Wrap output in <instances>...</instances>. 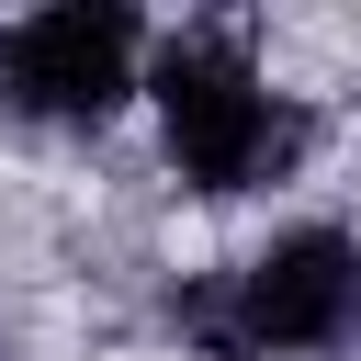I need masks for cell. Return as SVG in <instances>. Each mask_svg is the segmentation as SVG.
<instances>
[{
	"label": "cell",
	"instance_id": "6da1fadb",
	"mask_svg": "<svg viewBox=\"0 0 361 361\" xmlns=\"http://www.w3.org/2000/svg\"><path fill=\"white\" fill-rule=\"evenodd\" d=\"M169 327L203 361H316L361 338V237L350 226H282L248 259L169 293Z\"/></svg>",
	"mask_w": 361,
	"mask_h": 361
},
{
	"label": "cell",
	"instance_id": "7a4b0ae2",
	"mask_svg": "<svg viewBox=\"0 0 361 361\" xmlns=\"http://www.w3.org/2000/svg\"><path fill=\"white\" fill-rule=\"evenodd\" d=\"M147 102H158V158H169V180L203 192V203L271 192V180H293V158H305L293 90H271V68H259L237 34H169V45L147 56Z\"/></svg>",
	"mask_w": 361,
	"mask_h": 361
},
{
	"label": "cell",
	"instance_id": "3957f363",
	"mask_svg": "<svg viewBox=\"0 0 361 361\" xmlns=\"http://www.w3.org/2000/svg\"><path fill=\"white\" fill-rule=\"evenodd\" d=\"M147 90V23L113 0H45L23 23H0V113L45 124V135H90Z\"/></svg>",
	"mask_w": 361,
	"mask_h": 361
},
{
	"label": "cell",
	"instance_id": "277c9868",
	"mask_svg": "<svg viewBox=\"0 0 361 361\" xmlns=\"http://www.w3.org/2000/svg\"><path fill=\"white\" fill-rule=\"evenodd\" d=\"M0 361H11V338H0Z\"/></svg>",
	"mask_w": 361,
	"mask_h": 361
}]
</instances>
